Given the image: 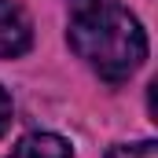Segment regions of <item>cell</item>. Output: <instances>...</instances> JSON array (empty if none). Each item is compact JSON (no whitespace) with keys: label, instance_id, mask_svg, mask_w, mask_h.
<instances>
[{"label":"cell","instance_id":"1","mask_svg":"<svg viewBox=\"0 0 158 158\" xmlns=\"http://www.w3.org/2000/svg\"><path fill=\"white\" fill-rule=\"evenodd\" d=\"M70 48L110 85L129 81L147 59V33L118 4L81 7L70 19Z\"/></svg>","mask_w":158,"mask_h":158},{"label":"cell","instance_id":"2","mask_svg":"<svg viewBox=\"0 0 158 158\" xmlns=\"http://www.w3.org/2000/svg\"><path fill=\"white\" fill-rule=\"evenodd\" d=\"M33 30H30V19L26 11L15 4V0H0V59H15L30 48Z\"/></svg>","mask_w":158,"mask_h":158},{"label":"cell","instance_id":"3","mask_svg":"<svg viewBox=\"0 0 158 158\" xmlns=\"http://www.w3.org/2000/svg\"><path fill=\"white\" fill-rule=\"evenodd\" d=\"M7 158H70V143L55 132H30L11 147Z\"/></svg>","mask_w":158,"mask_h":158},{"label":"cell","instance_id":"4","mask_svg":"<svg viewBox=\"0 0 158 158\" xmlns=\"http://www.w3.org/2000/svg\"><path fill=\"white\" fill-rule=\"evenodd\" d=\"M107 158H158L155 140H140V143H121V147H110Z\"/></svg>","mask_w":158,"mask_h":158},{"label":"cell","instance_id":"5","mask_svg":"<svg viewBox=\"0 0 158 158\" xmlns=\"http://www.w3.org/2000/svg\"><path fill=\"white\" fill-rule=\"evenodd\" d=\"M11 129V96L0 88V136Z\"/></svg>","mask_w":158,"mask_h":158},{"label":"cell","instance_id":"6","mask_svg":"<svg viewBox=\"0 0 158 158\" xmlns=\"http://www.w3.org/2000/svg\"><path fill=\"white\" fill-rule=\"evenodd\" d=\"M74 4H77V11H81V7H96V4H110V0H74Z\"/></svg>","mask_w":158,"mask_h":158}]
</instances>
